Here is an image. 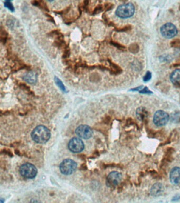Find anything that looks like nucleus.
I'll return each instance as SVG.
<instances>
[{
    "instance_id": "1",
    "label": "nucleus",
    "mask_w": 180,
    "mask_h": 203,
    "mask_svg": "<svg viewBox=\"0 0 180 203\" xmlns=\"http://www.w3.org/2000/svg\"><path fill=\"white\" fill-rule=\"evenodd\" d=\"M51 136L50 130L45 126L39 125L33 130L31 136L33 141L40 144L46 143Z\"/></svg>"
},
{
    "instance_id": "2",
    "label": "nucleus",
    "mask_w": 180,
    "mask_h": 203,
    "mask_svg": "<svg viewBox=\"0 0 180 203\" xmlns=\"http://www.w3.org/2000/svg\"><path fill=\"white\" fill-rule=\"evenodd\" d=\"M134 12L135 7L134 5L131 3H129L119 6L116 11V14L120 18L126 19L133 16Z\"/></svg>"
},
{
    "instance_id": "3",
    "label": "nucleus",
    "mask_w": 180,
    "mask_h": 203,
    "mask_svg": "<svg viewBox=\"0 0 180 203\" xmlns=\"http://www.w3.org/2000/svg\"><path fill=\"white\" fill-rule=\"evenodd\" d=\"M77 167L76 162L70 159H67L63 161L60 165L61 172L66 175H69L74 173Z\"/></svg>"
},
{
    "instance_id": "4",
    "label": "nucleus",
    "mask_w": 180,
    "mask_h": 203,
    "mask_svg": "<svg viewBox=\"0 0 180 203\" xmlns=\"http://www.w3.org/2000/svg\"><path fill=\"white\" fill-rule=\"evenodd\" d=\"M160 33L162 36L166 39H171L178 33V29L176 25L171 23H167L160 28Z\"/></svg>"
},
{
    "instance_id": "5",
    "label": "nucleus",
    "mask_w": 180,
    "mask_h": 203,
    "mask_svg": "<svg viewBox=\"0 0 180 203\" xmlns=\"http://www.w3.org/2000/svg\"><path fill=\"white\" fill-rule=\"evenodd\" d=\"M20 173L23 177L32 179L37 175V169L34 165L27 163L21 166L20 169Z\"/></svg>"
},
{
    "instance_id": "6",
    "label": "nucleus",
    "mask_w": 180,
    "mask_h": 203,
    "mask_svg": "<svg viewBox=\"0 0 180 203\" xmlns=\"http://www.w3.org/2000/svg\"><path fill=\"white\" fill-rule=\"evenodd\" d=\"M170 116L167 113L162 110L156 112L153 116V122L157 127H163L168 123Z\"/></svg>"
},
{
    "instance_id": "7",
    "label": "nucleus",
    "mask_w": 180,
    "mask_h": 203,
    "mask_svg": "<svg viewBox=\"0 0 180 203\" xmlns=\"http://www.w3.org/2000/svg\"><path fill=\"white\" fill-rule=\"evenodd\" d=\"M122 179V175L117 171H113L107 176L106 184L109 187H114L117 186Z\"/></svg>"
},
{
    "instance_id": "8",
    "label": "nucleus",
    "mask_w": 180,
    "mask_h": 203,
    "mask_svg": "<svg viewBox=\"0 0 180 203\" xmlns=\"http://www.w3.org/2000/svg\"><path fill=\"white\" fill-rule=\"evenodd\" d=\"M68 148L72 152L74 153L81 152L84 149L83 141L78 138L72 139L68 143Z\"/></svg>"
},
{
    "instance_id": "9",
    "label": "nucleus",
    "mask_w": 180,
    "mask_h": 203,
    "mask_svg": "<svg viewBox=\"0 0 180 203\" xmlns=\"http://www.w3.org/2000/svg\"><path fill=\"white\" fill-rule=\"evenodd\" d=\"M76 133L81 138L88 139L92 136L93 131L88 125H81L77 128Z\"/></svg>"
},
{
    "instance_id": "10",
    "label": "nucleus",
    "mask_w": 180,
    "mask_h": 203,
    "mask_svg": "<svg viewBox=\"0 0 180 203\" xmlns=\"http://www.w3.org/2000/svg\"><path fill=\"white\" fill-rule=\"evenodd\" d=\"M170 179L173 185H180V168L176 167L171 170L170 173Z\"/></svg>"
},
{
    "instance_id": "11",
    "label": "nucleus",
    "mask_w": 180,
    "mask_h": 203,
    "mask_svg": "<svg viewBox=\"0 0 180 203\" xmlns=\"http://www.w3.org/2000/svg\"><path fill=\"white\" fill-rule=\"evenodd\" d=\"M23 79L29 83L35 84L37 81V75L35 72H29L23 76Z\"/></svg>"
},
{
    "instance_id": "12",
    "label": "nucleus",
    "mask_w": 180,
    "mask_h": 203,
    "mask_svg": "<svg viewBox=\"0 0 180 203\" xmlns=\"http://www.w3.org/2000/svg\"><path fill=\"white\" fill-rule=\"evenodd\" d=\"M170 80L174 84L178 85L180 84V69H176L170 75Z\"/></svg>"
},
{
    "instance_id": "13",
    "label": "nucleus",
    "mask_w": 180,
    "mask_h": 203,
    "mask_svg": "<svg viewBox=\"0 0 180 203\" xmlns=\"http://www.w3.org/2000/svg\"><path fill=\"white\" fill-rule=\"evenodd\" d=\"M163 192V186L161 184L156 183L150 189V193L153 196H159Z\"/></svg>"
},
{
    "instance_id": "14",
    "label": "nucleus",
    "mask_w": 180,
    "mask_h": 203,
    "mask_svg": "<svg viewBox=\"0 0 180 203\" xmlns=\"http://www.w3.org/2000/svg\"><path fill=\"white\" fill-rule=\"evenodd\" d=\"M32 4L33 5L39 7L41 9L49 11L48 7L44 0H32Z\"/></svg>"
},
{
    "instance_id": "15",
    "label": "nucleus",
    "mask_w": 180,
    "mask_h": 203,
    "mask_svg": "<svg viewBox=\"0 0 180 203\" xmlns=\"http://www.w3.org/2000/svg\"><path fill=\"white\" fill-rule=\"evenodd\" d=\"M146 114H147V112L144 107H140L136 111V116L139 118V120H143L144 119Z\"/></svg>"
},
{
    "instance_id": "16",
    "label": "nucleus",
    "mask_w": 180,
    "mask_h": 203,
    "mask_svg": "<svg viewBox=\"0 0 180 203\" xmlns=\"http://www.w3.org/2000/svg\"><path fill=\"white\" fill-rule=\"evenodd\" d=\"M55 83L57 85L58 87L60 88L61 90L65 92L66 91V88H65V86L63 84V82L61 81L60 79H58V77H55Z\"/></svg>"
},
{
    "instance_id": "17",
    "label": "nucleus",
    "mask_w": 180,
    "mask_h": 203,
    "mask_svg": "<svg viewBox=\"0 0 180 203\" xmlns=\"http://www.w3.org/2000/svg\"><path fill=\"white\" fill-rule=\"evenodd\" d=\"M7 33L5 30H3L1 29V41L2 42L3 44H5V42L7 41Z\"/></svg>"
},
{
    "instance_id": "18",
    "label": "nucleus",
    "mask_w": 180,
    "mask_h": 203,
    "mask_svg": "<svg viewBox=\"0 0 180 203\" xmlns=\"http://www.w3.org/2000/svg\"><path fill=\"white\" fill-rule=\"evenodd\" d=\"M4 7L10 10L11 12L14 11V6L10 1H7L4 3Z\"/></svg>"
},
{
    "instance_id": "19",
    "label": "nucleus",
    "mask_w": 180,
    "mask_h": 203,
    "mask_svg": "<svg viewBox=\"0 0 180 203\" xmlns=\"http://www.w3.org/2000/svg\"><path fill=\"white\" fill-rule=\"evenodd\" d=\"M103 10H104L103 6H102L101 5H99L95 7V10L93 12V14H98L100 12H102Z\"/></svg>"
},
{
    "instance_id": "20",
    "label": "nucleus",
    "mask_w": 180,
    "mask_h": 203,
    "mask_svg": "<svg viewBox=\"0 0 180 203\" xmlns=\"http://www.w3.org/2000/svg\"><path fill=\"white\" fill-rule=\"evenodd\" d=\"M152 77V74L150 72H148L146 73L145 76L144 77L143 80L144 81H148L150 80V79Z\"/></svg>"
},
{
    "instance_id": "21",
    "label": "nucleus",
    "mask_w": 180,
    "mask_h": 203,
    "mask_svg": "<svg viewBox=\"0 0 180 203\" xmlns=\"http://www.w3.org/2000/svg\"><path fill=\"white\" fill-rule=\"evenodd\" d=\"M139 92L141 93H143V94H148V93L150 94V91L148 89V87H144L143 89H142Z\"/></svg>"
},
{
    "instance_id": "22",
    "label": "nucleus",
    "mask_w": 180,
    "mask_h": 203,
    "mask_svg": "<svg viewBox=\"0 0 180 203\" xmlns=\"http://www.w3.org/2000/svg\"><path fill=\"white\" fill-rule=\"evenodd\" d=\"M88 4H89V0H84V6H83V7L85 8V9H86V8H87V7H88Z\"/></svg>"
},
{
    "instance_id": "23",
    "label": "nucleus",
    "mask_w": 180,
    "mask_h": 203,
    "mask_svg": "<svg viewBox=\"0 0 180 203\" xmlns=\"http://www.w3.org/2000/svg\"><path fill=\"white\" fill-rule=\"evenodd\" d=\"M48 1H53L54 0H48Z\"/></svg>"
},
{
    "instance_id": "24",
    "label": "nucleus",
    "mask_w": 180,
    "mask_h": 203,
    "mask_svg": "<svg viewBox=\"0 0 180 203\" xmlns=\"http://www.w3.org/2000/svg\"><path fill=\"white\" fill-rule=\"evenodd\" d=\"M5 1H11V0H5Z\"/></svg>"
}]
</instances>
